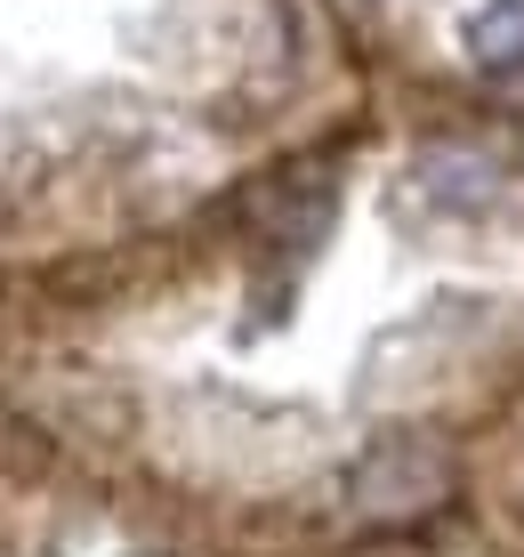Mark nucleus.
Returning a JSON list of instances; mask_svg holds the SVG:
<instances>
[{"instance_id":"1","label":"nucleus","mask_w":524,"mask_h":557,"mask_svg":"<svg viewBox=\"0 0 524 557\" xmlns=\"http://www.w3.org/2000/svg\"><path fill=\"white\" fill-rule=\"evenodd\" d=\"M484 195H492V170L476 162V153H428L420 162V202L444 210V219H469V210H484Z\"/></svg>"},{"instance_id":"2","label":"nucleus","mask_w":524,"mask_h":557,"mask_svg":"<svg viewBox=\"0 0 524 557\" xmlns=\"http://www.w3.org/2000/svg\"><path fill=\"white\" fill-rule=\"evenodd\" d=\"M469 57L492 82H516L524 73V0H484L469 16Z\"/></svg>"}]
</instances>
